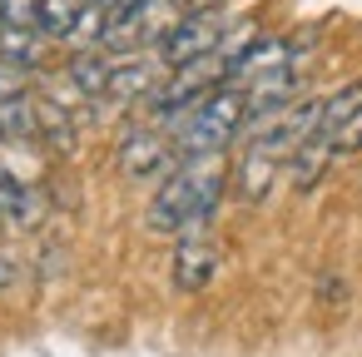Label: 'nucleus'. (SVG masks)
Listing matches in <instances>:
<instances>
[{
    "mask_svg": "<svg viewBox=\"0 0 362 357\" xmlns=\"http://www.w3.org/2000/svg\"><path fill=\"white\" fill-rule=\"evenodd\" d=\"M179 6V16H204V11H218L223 0H174Z\"/></svg>",
    "mask_w": 362,
    "mask_h": 357,
    "instance_id": "18",
    "label": "nucleus"
},
{
    "mask_svg": "<svg viewBox=\"0 0 362 357\" xmlns=\"http://www.w3.org/2000/svg\"><path fill=\"white\" fill-rule=\"evenodd\" d=\"M35 110H40V144L50 154H75V119H70V105H60L50 90L35 95Z\"/></svg>",
    "mask_w": 362,
    "mask_h": 357,
    "instance_id": "12",
    "label": "nucleus"
},
{
    "mask_svg": "<svg viewBox=\"0 0 362 357\" xmlns=\"http://www.w3.org/2000/svg\"><path fill=\"white\" fill-rule=\"evenodd\" d=\"M0 25L40 30V0H0Z\"/></svg>",
    "mask_w": 362,
    "mask_h": 357,
    "instance_id": "17",
    "label": "nucleus"
},
{
    "mask_svg": "<svg viewBox=\"0 0 362 357\" xmlns=\"http://www.w3.org/2000/svg\"><path fill=\"white\" fill-rule=\"evenodd\" d=\"M223 199V164L218 154H199L184 159L149 199L144 228L149 233H204L214 209Z\"/></svg>",
    "mask_w": 362,
    "mask_h": 357,
    "instance_id": "1",
    "label": "nucleus"
},
{
    "mask_svg": "<svg viewBox=\"0 0 362 357\" xmlns=\"http://www.w3.org/2000/svg\"><path fill=\"white\" fill-rule=\"evenodd\" d=\"M16 283V258H6V253H0V293H6Z\"/></svg>",
    "mask_w": 362,
    "mask_h": 357,
    "instance_id": "19",
    "label": "nucleus"
},
{
    "mask_svg": "<svg viewBox=\"0 0 362 357\" xmlns=\"http://www.w3.org/2000/svg\"><path fill=\"white\" fill-rule=\"evenodd\" d=\"M0 139H6V144H40V110H35V90L0 95Z\"/></svg>",
    "mask_w": 362,
    "mask_h": 357,
    "instance_id": "9",
    "label": "nucleus"
},
{
    "mask_svg": "<svg viewBox=\"0 0 362 357\" xmlns=\"http://www.w3.org/2000/svg\"><path fill=\"white\" fill-rule=\"evenodd\" d=\"M228 40V21L218 11H204V16H179L174 30L159 40V65L174 70V65H189V60H204V55H218V45Z\"/></svg>",
    "mask_w": 362,
    "mask_h": 357,
    "instance_id": "5",
    "label": "nucleus"
},
{
    "mask_svg": "<svg viewBox=\"0 0 362 357\" xmlns=\"http://www.w3.org/2000/svg\"><path fill=\"white\" fill-rule=\"evenodd\" d=\"M179 21V6L174 0H139L124 16H110V30L100 40V50L110 55H124V50H159V40L174 30Z\"/></svg>",
    "mask_w": 362,
    "mask_h": 357,
    "instance_id": "3",
    "label": "nucleus"
},
{
    "mask_svg": "<svg viewBox=\"0 0 362 357\" xmlns=\"http://www.w3.org/2000/svg\"><path fill=\"white\" fill-rule=\"evenodd\" d=\"M179 164H184L179 144H174L164 129H154V124L124 134V144H119V174L134 179V184H164Z\"/></svg>",
    "mask_w": 362,
    "mask_h": 357,
    "instance_id": "4",
    "label": "nucleus"
},
{
    "mask_svg": "<svg viewBox=\"0 0 362 357\" xmlns=\"http://www.w3.org/2000/svg\"><path fill=\"white\" fill-rule=\"evenodd\" d=\"M0 223H6V218H0Z\"/></svg>",
    "mask_w": 362,
    "mask_h": 357,
    "instance_id": "20",
    "label": "nucleus"
},
{
    "mask_svg": "<svg viewBox=\"0 0 362 357\" xmlns=\"http://www.w3.org/2000/svg\"><path fill=\"white\" fill-rule=\"evenodd\" d=\"M80 6H85V0H40V35L70 40L75 21H80Z\"/></svg>",
    "mask_w": 362,
    "mask_h": 357,
    "instance_id": "16",
    "label": "nucleus"
},
{
    "mask_svg": "<svg viewBox=\"0 0 362 357\" xmlns=\"http://www.w3.org/2000/svg\"><path fill=\"white\" fill-rule=\"evenodd\" d=\"M35 35H40V30L0 25V60L16 65V70H25V75H35V70H40V40H35Z\"/></svg>",
    "mask_w": 362,
    "mask_h": 357,
    "instance_id": "15",
    "label": "nucleus"
},
{
    "mask_svg": "<svg viewBox=\"0 0 362 357\" xmlns=\"http://www.w3.org/2000/svg\"><path fill=\"white\" fill-rule=\"evenodd\" d=\"M243 124H248V95H243V85H218L214 95H204V100L179 119L174 144H179L184 159L223 154V149L238 139Z\"/></svg>",
    "mask_w": 362,
    "mask_h": 357,
    "instance_id": "2",
    "label": "nucleus"
},
{
    "mask_svg": "<svg viewBox=\"0 0 362 357\" xmlns=\"http://www.w3.org/2000/svg\"><path fill=\"white\" fill-rule=\"evenodd\" d=\"M110 75H115V60H110V50H80L70 65H65V80L85 95V100H105V90H110Z\"/></svg>",
    "mask_w": 362,
    "mask_h": 357,
    "instance_id": "11",
    "label": "nucleus"
},
{
    "mask_svg": "<svg viewBox=\"0 0 362 357\" xmlns=\"http://www.w3.org/2000/svg\"><path fill=\"white\" fill-rule=\"evenodd\" d=\"M159 70H164V65H154L149 55H134V60H115V75H110V90H105V100H110L115 110L149 100V95H154V85H159Z\"/></svg>",
    "mask_w": 362,
    "mask_h": 357,
    "instance_id": "7",
    "label": "nucleus"
},
{
    "mask_svg": "<svg viewBox=\"0 0 362 357\" xmlns=\"http://www.w3.org/2000/svg\"><path fill=\"white\" fill-rule=\"evenodd\" d=\"M283 169H288L283 159H273V154H263V149H248V144H243L238 169H233L238 199H243V204H263V199L273 194V184H278V174H283Z\"/></svg>",
    "mask_w": 362,
    "mask_h": 357,
    "instance_id": "8",
    "label": "nucleus"
},
{
    "mask_svg": "<svg viewBox=\"0 0 362 357\" xmlns=\"http://www.w3.org/2000/svg\"><path fill=\"white\" fill-rule=\"evenodd\" d=\"M357 115H362V80H352V85H342L337 95L322 100V134L337 144V134H342Z\"/></svg>",
    "mask_w": 362,
    "mask_h": 357,
    "instance_id": "14",
    "label": "nucleus"
},
{
    "mask_svg": "<svg viewBox=\"0 0 362 357\" xmlns=\"http://www.w3.org/2000/svg\"><path fill=\"white\" fill-rule=\"evenodd\" d=\"M332 159H337V144H332V139H327V134L317 129V134H313V139H308V144H303V149H298V154L288 159V184H293L298 194L317 189Z\"/></svg>",
    "mask_w": 362,
    "mask_h": 357,
    "instance_id": "10",
    "label": "nucleus"
},
{
    "mask_svg": "<svg viewBox=\"0 0 362 357\" xmlns=\"http://www.w3.org/2000/svg\"><path fill=\"white\" fill-rule=\"evenodd\" d=\"M0 218L16 223V228H35L40 223V194L30 184H21L16 174L0 169Z\"/></svg>",
    "mask_w": 362,
    "mask_h": 357,
    "instance_id": "13",
    "label": "nucleus"
},
{
    "mask_svg": "<svg viewBox=\"0 0 362 357\" xmlns=\"http://www.w3.org/2000/svg\"><path fill=\"white\" fill-rule=\"evenodd\" d=\"M218 263H223L218 243H209L204 233H184V243L174 248V288L179 293H204L214 283Z\"/></svg>",
    "mask_w": 362,
    "mask_h": 357,
    "instance_id": "6",
    "label": "nucleus"
}]
</instances>
